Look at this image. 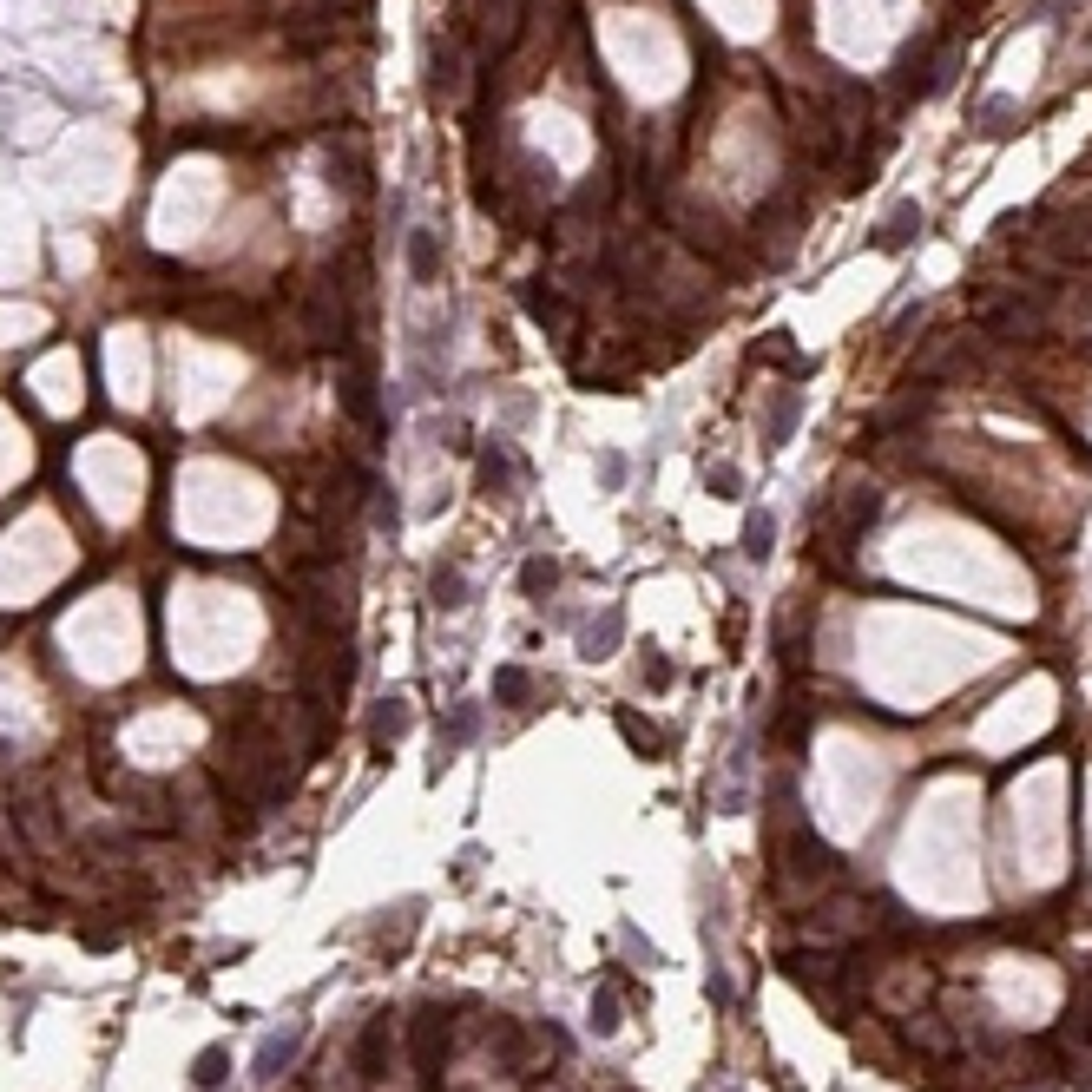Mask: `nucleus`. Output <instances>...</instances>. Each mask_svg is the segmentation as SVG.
<instances>
[{
    "label": "nucleus",
    "instance_id": "nucleus-3",
    "mask_svg": "<svg viewBox=\"0 0 1092 1092\" xmlns=\"http://www.w3.org/2000/svg\"><path fill=\"white\" fill-rule=\"evenodd\" d=\"M224 1066H231V1053H224V1046H205V1053L191 1060V1086H198V1092L224 1086Z\"/></svg>",
    "mask_w": 1092,
    "mask_h": 1092
},
{
    "label": "nucleus",
    "instance_id": "nucleus-10",
    "mask_svg": "<svg viewBox=\"0 0 1092 1092\" xmlns=\"http://www.w3.org/2000/svg\"><path fill=\"white\" fill-rule=\"evenodd\" d=\"M592 1027H599V1033H612V1027H618V1007H612V1000H605V994L592 1000Z\"/></svg>",
    "mask_w": 1092,
    "mask_h": 1092
},
{
    "label": "nucleus",
    "instance_id": "nucleus-8",
    "mask_svg": "<svg viewBox=\"0 0 1092 1092\" xmlns=\"http://www.w3.org/2000/svg\"><path fill=\"white\" fill-rule=\"evenodd\" d=\"M402 724H409V711H402V697H389V704L376 711V737H396Z\"/></svg>",
    "mask_w": 1092,
    "mask_h": 1092
},
{
    "label": "nucleus",
    "instance_id": "nucleus-4",
    "mask_svg": "<svg viewBox=\"0 0 1092 1092\" xmlns=\"http://www.w3.org/2000/svg\"><path fill=\"white\" fill-rule=\"evenodd\" d=\"M481 488H488V494H507V488H514V461H507L501 448H488V455H481Z\"/></svg>",
    "mask_w": 1092,
    "mask_h": 1092
},
{
    "label": "nucleus",
    "instance_id": "nucleus-9",
    "mask_svg": "<svg viewBox=\"0 0 1092 1092\" xmlns=\"http://www.w3.org/2000/svg\"><path fill=\"white\" fill-rule=\"evenodd\" d=\"M468 730H475V704H461L455 717H448V744L442 750H455V744H468Z\"/></svg>",
    "mask_w": 1092,
    "mask_h": 1092
},
{
    "label": "nucleus",
    "instance_id": "nucleus-7",
    "mask_svg": "<svg viewBox=\"0 0 1092 1092\" xmlns=\"http://www.w3.org/2000/svg\"><path fill=\"white\" fill-rule=\"evenodd\" d=\"M521 579H527V592H553L559 566H553V559H527V572H521Z\"/></svg>",
    "mask_w": 1092,
    "mask_h": 1092
},
{
    "label": "nucleus",
    "instance_id": "nucleus-2",
    "mask_svg": "<svg viewBox=\"0 0 1092 1092\" xmlns=\"http://www.w3.org/2000/svg\"><path fill=\"white\" fill-rule=\"evenodd\" d=\"M409 270H415V284H435V277H442V251H435V231H415V238H409Z\"/></svg>",
    "mask_w": 1092,
    "mask_h": 1092
},
{
    "label": "nucleus",
    "instance_id": "nucleus-5",
    "mask_svg": "<svg viewBox=\"0 0 1092 1092\" xmlns=\"http://www.w3.org/2000/svg\"><path fill=\"white\" fill-rule=\"evenodd\" d=\"M435 605H468V572L461 566H435Z\"/></svg>",
    "mask_w": 1092,
    "mask_h": 1092
},
{
    "label": "nucleus",
    "instance_id": "nucleus-6",
    "mask_svg": "<svg viewBox=\"0 0 1092 1092\" xmlns=\"http://www.w3.org/2000/svg\"><path fill=\"white\" fill-rule=\"evenodd\" d=\"M527 691H534V678H527V671H521V665H507V671H501V678H494V697H501V704H521V697H527Z\"/></svg>",
    "mask_w": 1092,
    "mask_h": 1092
},
{
    "label": "nucleus",
    "instance_id": "nucleus-1",
    "mask_svg": "<svg viewBox=\"0 0 1092 1092\" xmlns=\"http://www.w3.org/2000/svg\"><path fill=\"white\" fill-rule=\"evenodd\" d=\"M297 1046H303V1027H284V1033H270V1040L257 1046V1079H264V1086H270V1079H277V1073H284L290 1060H297Z\"/></svg>",
    "mask_w": 1092,
    "mask_h": 1092
}]
</instances>
